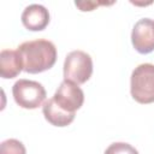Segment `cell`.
Listing matches in <instances>:
<instances>
[{
	"label": "cell",
	"mask_w": 154,
	"mask_h": 154,
	"mask_svg": "<svg viewBox=\"0 0 154 154\" xmlns=\"http://www.w3.org/2000/svg\"><path fill=\"white\" fill-rule=\"evenodd\" d=\"M130 91L138 103L154 102V64L144 63L135 67L131 73Z\"/></svg>",
	"instance_id": "cell-2"
},
{
	"label": "cell",
	"mask_w": 154,
	"mask_h": 154,
	"mask_svg": "<svg viewBox=\"0 0 154 154\" xmlns=\"http://www.w3.org/2000/svg\"><path fill=\"white\" fill-rule=\"evenodd\" d=\"M103 154H138L137 149L125 142H114L108 146Z\"/></svg>",
	"instance_id": "cell-11"
},
{
	"label": "cell",
	"mask_w": 154,
	"mask_h": 154,
	"mask_svg": "<svg viewBox=\"0 0 154 154\" xmlns=\"http://www.w3.org/2000/svg\"><path fill=\"white\" fill-rule=\"evenodd\" d=\"M42 112L43 116L46 118V120L48 123H51L54 126H67L69 124H71L75 119V113L67 112L65 109H63L55 101L53 97L48 99L43 106H42Z\"/></svg>",
	"instance_id": "cell-9"
},
{
	"label": "cell",
	"mask_w": 154,
	"mask_h": 154,
	"mask_svg": "<svg viewBox=\"0 0 154 154\" xmlns=\"http://www.w3.org/2000/svg\"><path fill=\"white\" fill-rule=\"evenodd\" d=\"M0 154H26V149L20 141L16 138H8L1 142Z\"/></svg>",
	"instance_id": "cell-10"
},
{
	"label": "cell",
	"mask_w": 154,
	"mask_h": 154,
	"mask_svg": "<svg viewBox=\"0 0 154 154\" xmlns=\"http://www.w3.org/2000/svg\"><path fill=\"white\" fill-rule=\"evenodd\" d=\"M12 94L16 103L25 109H35L46 100V89L36 81L19 79L12 87Z\"/></svg>",
	"instance_id": "cell-3"
},
{
	"label": "cell",
	"mask_w": 154,
	"mask_h": 154,
	"mask_svg": "<svg viewBox=\"0 0 154 154\" xmlns=\"http://www.w3.org/2000/svg\"><path fill=\"white\" fill-rule=\"evenodd\" d=\"M53 99L63 109L75 113L84 102V93L78 84L64 79L53 95Z\"/></svg>",
	"instance_id": "cell-5"
},
{
	"label": "cell",
	"mask_w": 154,
	"mask_h": 154,
	"mask_svg": "<svg viewBox=\"0 0 154 154\" xmlns=\"http://www.w3.org/2000/svg\"><path fill=\"white\" fill-rule=\"evenodd\" d=\"M75 5L79 7L81 11H93L99 5H107L106 2H97V1H76Z\"/></svg>",
	"instance_id": "cell-12"
},
{
	"label": "cell",
	"mask_w": 154,
	"mask_h": 154,
	"mask_svg": "<svg viewBox=\"0 0 154 154\" xmlns=\"http://www.w3.org/2000/svg\"><path fill=\"white\" fill-rule=\"evenodd\" d=\"M131 42L134 48L142 54L154 51V20L142 18L134 25L131 32Z\"/></svg>",
	"instance_id": "cell-6"
},
{
	"label": "cell",
	"mask_w": 154,
	"mask_h": 154,
	"mask_svg": "<svg viewBox=\"0 0 154 154\" xmlns=\"http://www.w3.org/2000/svg\"><path fill=\"white\" fill-rule=\"evenodd\" d=\"M93 73V60L83 51L70 52L64 61V78L76 84L85 83Z\"/></svg>",
	"instance_id": "cell-4"
},
{
	"label": "cell",
	"mask_w": 154,
	"mask_h": 154,
	"mask_svg": "<svg viewBox=\"0 0 154 154\" xmlns=\"http://www.w3.org/2000/svg\"><path fill=\"white\" fill-rule=\"evenodd\" d=\"M23 70V60L17 49H2L0 53V76L14 78Z\"/></svg>",
	"instance_id": "cell-8"
},
{
	"label": "cell",
	"mask_w": 154,
	"mask_h": 154,
	"mask_svg": "<svg viewBox=\"0 0 154 154\" xmlns=\"http://www.w3.org/2000/svg\"><path fill=\"white\" fill-rule=\"evenodd\" d=\"M22 23L28 30L41 31L49 23V12L40 4L29 5L22 13Z\"/></svg>",
	"instance_id": "cell-7"
},
{
	"label": "cell",
	"mask_w": 154,
	"mask_h": 154,
	"mask_svg": "<svg viewBox=\"0 0 154 154\" xmlns=\"http://www.w3.org/2000/svg\"><path fill=\"white\" fill-rule=\"evenodd\" d=\"M17 51L23 60V70L28 73H40L49 70L57 61V48L48 40L38 38L23 42Z\"/></svg>",
	"instance_id": "cell-1"
}]
</instances>
